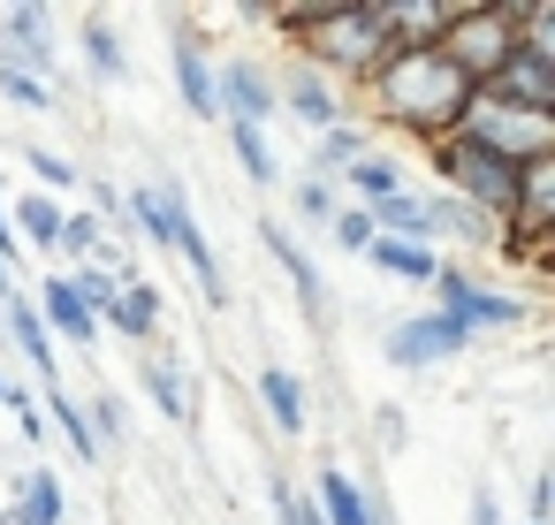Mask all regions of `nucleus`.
I'll list each match as a JSON object with an SVG mask.
<instances>
[{"instance_id": "1", "label": "nucleus", "mask_w": 555, "mask_h": 525, "mask_svg": "<svg viewBox=\"0 0 555 525\" xmlns=\"http://www.w3.org/2000/svg\"><path fill=\"white\" fill-rule=\"evenodd\" d=\"M365 92H373V115L380 123H396V130H411V138H449L456 123H464V107H472V85L441 62V47H418V54H388L373 77H365Z\"/></svg>"}, {"instance_id": "2", "label": "nucleus", "mask_w": 555, "mask_h": 525, "mask_svg": "<svg viewBox=\"0 0 555 525\" xmlns=\"http://www.w3.org/2000/svg\"><path fill=\"white\" fill-rule=\"evenodd\" d=\"M282 31H297V62H312L320 77H373L388 62V24L380 0H320V9H274Z\"/></svg>"}, {"instance_id": "3", "label": "nucleus", "mask_w": 555, "mask_h": 525, "mask_svg": "<svg viewBox=\"0 0 555 525\" xmlns=\"http://www.w3.org/2000/svg\"><path fill=\"white\" fill-rule=\"evenodd\" d=\"M517 54V0H502V9H494V0H472V9H456V24L441 31V62L479 92L502 62Z\"/></svg>"}, {"instance_id": "4", "label": "nucleus", "mask_w": 555, "mask_h": 525, "mask_svg": "<svg viewBox=\"0 0 555 525\" xmlns=\"http://www.w3.org/2000/svg\"><path fill=\"white\" fill-rule=\"evenodd\" d=\"M434 168L449 176V199H464V206H479V214H494L502 229H509V214H517V176L525 168H509V161H494L487 145H472V138H434Z\"/></svg>"}, {"instance_id": "5", "label": "nucleus", "mask_w": 555, "mask_h": 525, "mask_svg": "<svg viewBox=\"0 0 555 525\" xmlns=\"http://www.w3.org/2000/svg\"><path fill=\"white\" fill-rule=\"evenodd\" d=\"M434 312H449L464 335H487V328H517L532 305H525L517 290L479 282L472 267H434Z\"/></svg>"}, {"instance_id": "6", "label": "nucleus", "mask_w": 555, "mask_h": 525, "mask_svg": "<svg viewBox=\"0 0 555 525\" xmlns=\"http://www.w3.org/2000/svg\"><path fill=\"white\" fill-rule=\"evenodd\" d=\"M456 138L487 145V153H494V161H509V168H525V161H547V153H555V123L517 115V107H487V100H472V107H464Z\"/></svg>"}, {"instance_id": "7", "label": "nucleus", "mask_w": 555, "mask_h": 525, "mask_svg": "<svg viewBox=\"0 0 555 525\" xmlns=\"http://www.w3.org/2000/svg\"><path fill=\"white\" fill-rule=\"evenodd\" d=\"M472 100H487V107H517V115H540V123H555V54L547 47H525L517 39V54L472 92Z\"/></svg>"}, {"instance_id": "8", "label": "nucleus", "mask_w": 555, "mask_h": 525, "mask_svg": "<svg viewBox=\"0 0 555 525\" xmlns=\"http://www.w3.org/2000/svg\"><path fill=\"white\" fill-rule=\"evenodd\" d=\"M472 335L449 320V312H411V320H396L388 328V343H380V358L396 366V373H426V366H441V358H456Z\"/></svg>"}, {"instance_id": "9", "label": "nucleus", "mask_w": 555, "mask_h": 525, "mask_svg": "<svg viewBox=\"0 0 555 525\" xmlns=\"http://www.w3.org/2000/svg\"><path fill=\"white\" fill-rule=\"evenodd\" d=\"M214 107H221V123H251V130H267L282 107H274V77L259 69V62H221L214 69Z\"/></svg>"}, {"instance_id": "10", "label": "nucleus", "mask_w": 555, "mask_h": 525, "mask_svg": "<svg viewBox=\"0 0 555 525\" xmlns=\"http://www.w3.org/2000/svg\"><path fill=\"white\" fill-rule=\"evenodd\" d=\"M0 62L39 77V85L62 77V47L47 39V9H9V16H0Z\"/></svg>"}, {"instance_id": "11", "label": "nucleus", "mask_w": 555, "mask_h": 525, "mask_svg": "<svg viewBox=\"0 0 555 525\" xmlns=\"http://www.w3.org/2000/svg\"><path fill=\"white\" fill-rule=\"evenodd\" d=\"M274 107H282V115H297V123H305V138H320V130H335V123H343V100H335V85H327L312 62H289V77H274Z\"/></svg>"}, {"instance_id": "12", "label": "nucleus", "mask_w": 555, "mask_h": 525, "mask_svg": "<svg viewBox=\"0 0 555 525\" xmlns=\"http://www.w3.org/2000/svg\"><path fill=\"white\" fill-rule=\"evenodd\" d=\"M138 373H145V396L160 404V419H176V426H191V419H198V373H191V366H183L176 350L145 343Z\"/></svg>"}, {"instance_id": "13", "label": "nucleus", "mask_w": 555, "mask_h": 525, "mask_svg": "<svg viewBox=\"0 0 555 525\" xmlns=\"http://www.w3.org/2000/svg\"><path fill=\"white\" fill-rule=\"evenodd\" d=\"M168 62H176V92H183V107H191L198 123H221V107H214V62H206V39H198L191 24L168 39Z\"/></svg>"}, {"instance_id": "14", "label": "nucleus", "mask_w": 555, "mask_h": 525, "mask_svg": "<svg viewBox=\"0 0 555 525\" xmlns=\"http://www.w3.org/2000/svg\"><path fill=\"white\" fill-rule=\"evenodd\" d=\"M31 312L47 320V335H54V343H77V350H92V343H100V320L69 297V282H62V274H47V282H39Z\"/></svg>"}, {"instance_id": "15", "label": "nucleus", "mask_w": 555, "mask_h": 525, "mask_svg": "<svg viewBox=\"0 0 555 525\" xmlns=\"http://www.w3.org/2000/svg\"><path fill=\"white\" fill-rule=\"evenodd\" d=\"M365 221H373V236H396V244H426L434 252V199L426 191H396V199L365 206Z\"/></svg>"}, {"instance_id": "16", "label": "nucleus", "mask_w": 555, "mask_h": 525, "mask_svg": "<svg viewBox=\"0 0 555 525\" xmlns=\"http://www.w3.org/2000/svg\"><path fill=\"white\" fill-rule=\"evenodd\" d=\"M259 244H267V252L282 259V274L297 282V305H305L312 320H327V312H335V305H327V282H320V267H312V259L297 252V236H289L282 221H259Z\"/></svg>"}, {"instance_id": "17", "label": "nucleus", "mask_w": 555, "mask_h": 525, "mask_svg": "<svg viewBox=\"0 0 555 525\" xmlns=\"http://www.w3.org/2000/svg\"><path fill=\"white\" fill-rule=\"evenodd\" d=\"M100 328H115V335H130V343H160V290H153L145 274H130L122 297L100 312Z\"/></svg>"}, {"instance_id": "18", "label": "nucleus", "mask_w": 555, "mask_h": 525, "mask_svg": "<svg viewBox=\"0 0 555 525\" xmlns=\"http://www.w3.org/2000/svg\"><path fill=\"white\" fill-rule=\"evenodd\" d=\"M312 510H320V525H373V502H365V487L343 464L312 472Z\"/></svg>"}, {"instance_id": "19", "label": "nucleus", "mask_w": 555, "mask_h": 525, "mask_svg": "<svg viewBox=\"0 0 555 525\" xmlns=\"http://www.w3.org/2000/svg\"><path fill=\"white\" fill-rule=\"evenodd\" d=\"M0 312H9V335H16V350H24V366L47 381V388H62V366H54V335H47V320L31 312V297L16 290L9 305H0Z\"/></svg>"}, {"instance_id": "20", "label": "nucleus", "mask_w": 555, "mask_h": 525, "mask_svg": "<svg viewBox=\"0 0 555 525\" xmlns=\"http://www.w3.org/2000/svg\"><path fill=\"white\" fill-rule=\"evenodd\" d=\"M259 404H267V419H274L282 434H305V426H312V411H305L312 388H305L289 366H259Z\"/></svg>"}, {"instance_id": "21", "label": "nucleus", "mask_w": 555, "mask_h": 525, "mask_svg": "<svg viewBox=\"0 0 555 525\" xmlns=\"http://www.w3.org/2000/svg\"><path fill=\"white\" fill-rule=\"evenodd\" d=\"M62 517H69V502H62V479H54V464H31V472L16 479L9 525H62Z\"/></svg>"}, {"instance_id": "22", "label": "nucleus", "mask_w": 555, "mask_h": 525, "mask_svg": "<svg viewBox=\"0 0 555 525\" xmlns=\"http://www.w3.org/2000/svg\"><path fill=\"white\" fill-rule=\"evenodd\" d=\"M434 236H456V244H472V252H494V244H509V229H502L494 214L464 206V199H434Z\"/></svg>"}, {"instance_id": "23", "label": "nucleus", "mask_w": 555, "mask_h": 525, "mask_svg": "<svg viewBox=\"0 0 555 525\" xmlns=\"http://www.w3.org/2000/svg\"><path fill=\"white\" fill-rule=\"evenodd\" d=\"M358 153H373V138H365V130H358V123L343 115L335 130H320V138H312V168H305V176H320V183H335V176H343V168H350Z\"/></svg>"}, {"instance_id": "24", "label": "nucleus", "mask_w": 555, "mask_h": 525, "mask_svg": "<svg viewBox=\"0 0 555 525\" xmlns=\"http://www.w3.org/2000/svg\"><path fill=\"white\" fill-rule=\"evenodd\" d=\"M62 199H47V191H24L16 206H9V229H16V244H39V252H54V236H62Z\"/></svg>"}, {"instance_id": "25", "label": "nucleus", "mask_w": 555, "mask_h": 525, "mask_svg": "<svg viewBox=\"0 0 555 525\" xmlns=\"http://www.w3.org/2000/svg\"><path fill=\"white\" fill-rule=\"evenodd\" d=\"M343 183H350V199H358V206H380V199L411 191V183H403V168H396L388 153H358V161L343 168Z\"/></svg>"}, {"instance_id": "26", "label": "nucleus", "mask_w": 555, "mask_h": 525, "mask_svg": "<svg viewBox=\"0 0 555 525\" xmlns=\"http://www.w3.org/2000/svg\"><path fill=\"white\" fill-rule=\"evenodd\" d=\"M365 259H373L380 274H396V282H434V267H441L426 244H396V236H373V244H365Z\"/></svg>"}, {"instance_id": "27", "label": "nucleus", "mask_w": 555, "mask_h": 525, "mask_svg": "<svg viewBox=\"0 0 555 525\" xmlns=\"http://www.w3.org/2000/svg\"><path fill=\"white\" fill-rule=\"evenodd\" d=\"M47 426L77 449V464H100V441H92V426H85V404L69 396V388H47Z\"/></svg>"}, {"instance_id": "28", "label": "nucleus", "mask_w": 555, "mask_h": 525, "mask_svg": "<svg viewBox=\"0 0 555 525\" xmlns=\"http://www.w3.org/2000/svg\"><path fill=\"white\" fill-rule=\"evenodd\" d=\"M77 47H85V69H92L100 85H115V77L130 69V54H122V39H115V24H100V16H85V31H77Z\"/></svg>"}, {"instance_id": "29", "label": "nucleus", "mask_w": 555, "mask_h": 525, "mask_svg": "<svg viewBox=\"0 0 555 525\" xmlns=\"http://www.w3.org/2000/svg\"><path fill=\"white\" fill-rule=\"evenodd\" d=\"M229 145H236V168H244L259 191H274V183H282V161H274L267 130H251V123H229Z\"/></svg>"}, {"instance_id": "30", "label": "nucleus", "mask_w": 555, "mask_h": 525, "mask_svg": "<svg viewBox=\"0 0 555 525\" xmlns=\"http://www.w3.org/2000/svg\"><path fill=\"white\" fill-rule=\"evenodd\" d=\"M100 244H107V221H100V214H62L54 252H62L69 267H92V259H100Z\"/></svg>"}, {"instance_id": "31", "label": "nucleus", "mask_w": 555, "mask_h": 525, "mask_svg": "<svg viewBox=\"0 0 555 525\" xmlns=\"http://www.w3.org/2000/svg\"><path fill=\"white\" fill-rule=\"evenodd\" d=\"M62 282H69V297H77V305H85V312L100 320V312H107V305L122 297V282H130V274H107V267H69Z\"/></svg>"}, {"instance_id": "32", "label": "nucleus", "mask_w": 555, "mask_h": 525, "mask_svg": "<svg viewBox=\"0 0 555 525\" xmlns=\"http://www.w3.org/2000/svg\"><path fill=\"white\" fill-rule=\"evenodd\" d=\"M0 100L24 107V115H47V107H54V85H39V77H24V69L0 62Z\"/></svg>"}, {"instance_id": "33", "label": "nucleus", "mask_w": 555, "mask_h": 525, "mask_svg": "<svg viewBox=\"0 0 555 525\" xmlns=\"http://www.w3.org/2000/svg\"><path fill=\"white\" fill-rule=\"evenodd\" d=\"M267 495H274V517H282V525H320L312 495H305V487H297L289 472H274V479H267Z\"/></svg>"}, {"instance_id": "34", "label": "nucleus", "mask_w": 555, "mask_h": 525, "mask_svg": "<svg viewBox=\"0 0 555 525\" xmlns=\"http://www.w3.org/2000/svg\"><path fill=\"white\" fill-rule=\"evenodd\" d=\"M24 161H31V176H39V191H47V199H62V191H77V183H85V168H77V161H62V153H24Z\"/></svg>"}, {"instance_id": "35", "label": "nucleus", "mask_w": 555, "mask_h": 525, "mask_svg": "<svg viewBox=\"0 0 555 525\" xmlns=\"http://www.w3.org/2000/svg\"><path fill=\"white\" fill-rule=\"evenodd\" d=\"M85 426H92V441L107 457V441H122V396H85Z\"/></svg>"}, {"instance_id": "36", "label": "nucleus", "mask_w": 555, "mask_h": 525, "mask_svg": "<svg viewBox=\"0 0 555 525\" xmlns=\"http://www.w3.org/2000/svg\"><path fill=\"white\" fill-rule=\"evenodd\" d=\"M297 214H305L312 229H327V221H335V183H320V176H297Z\"/></svg>"}, {"instance_id": "37", "label": "nucleus", "mask_w": 555, "mask_h": 525, "mask_svg": "<svg viewBox=\"0 0 555 525\" xmlns=\"http://www.w3.org/2000/svg\"><path fill=\"white\" fill-rule=\"evenodd\" d=\"M327 229H335V244H343V252H365V244H373L365 206H335V221H327Z\"/></svg>"}, {"instance_id": "38", "label": "nucleus", "mask_w": 555, "mask_h": 525, "mask_svg": "<svg viewBox=\"0 0 555 525\" xmlns=\"http://www.w3.org/2000/svg\"><path fill=\"white\" fill-rule=\"evenodd\" d=\"M547 502H555V472H532V487H525V517L547 525Z\"/></svg>"}, {"instance_id": "39", "label": "nucleus", "mask_w": 555, "mask_h": 525, "mask_svg": "<svg viewBox=\"0 0 555 525\" xmlns=\"http://www.w3.org/2000/svg\"><path fill=\"white\" fill-rule=\"evenodd\" d=\"M472 525H502V510H494V487H487V479L472 487Z\"/></svg>"}, {"instance_id": "40", "label": "nucleus", "mask_w": 555, "mask_h": 525, "mask_svg": "<svg viewBox=\"0 0 555 525\" xmlns=\"http://www.w3.org/2000/svg\"><path fill=\"white\" fill-rule=\"evenodd\" d=\"M16 252H24V244H16V229H9V199H0V267H9V274H16Z\"/></svg>"}, {"instance_id": "41", "label": "nucleus", "mask_w": 555, "mask_h": 525, "mask_svg": "<svg viewBox=\"0 0 555 525\" xmlns=\"http://www.w3.org/2000/svg\"><path fill=\"white\" fill-rule=\"evenodd\" d=\"M365 502H373V525H396V510H388V495H380V487H373Z\"/></svg>"}, {"instance_id": "42", "label": "nucleus", "mask_w": 555, "mask_h": 525, "mask_svg": "<svg viewBox=\"0 0 555 525\" xmlns=\"http://www.w3.org/2000/svg\"><path fill=\"white\" fill-rule=\"evenodd\" d=\"M9 297H16V274H9V267H0V305H9Z\"/></svg>"}, {"instance_id": "43", "label": "nucleus", "mask_w": 555, "mask_h": 525, "mask_svg": "<svg viewBox=\"0 0 555 525\" xmlns=\"http://www.w3.org/2000/svg\"><path fill=\"white\" fill-rule=\"evenodd\" d=\"M0 525H9V510H0Z\"/></svg>"}, {"instance_id": "44", "label": "nucleus", "mask_w": 555, "mask_h": 525, "mask_svg": "<svg viewBox=\"0 0 555 525\" xmlns=\"http://www.w3.org/2000/svg\"><path fill=\"white\" fill-rule=\"evenodd\" d=\"M0 388H9V373H0Z\"/></svg>"}]
</instances>
